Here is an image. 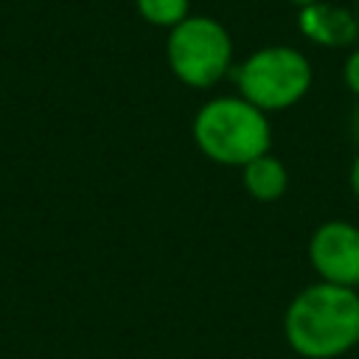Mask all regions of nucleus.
I'll use <instances>...</instances> for the list:
<instances>
[{"label":"nucleus","mask_w":359,"mask_h":359,"mask_svg":"<svg viewBox=\"0 0 359 359\" xmlns=\"http://www.w3.org/2000/svg\"><path fill=\"white\" fill-rule=\"evenodd\" d=\"M309 258L325 283H359V227L351 222H325L309 241Z\"/></svg>","instance_id":"39448f33"},{"label":"nucleus","mask_w":359,"mask_h":359,"mask_svg":"<svg viewBox=\"0 0 359 359\" xmlns=\"http://www.w3.org/2000/svg\"><path fill=\"white\" fill-rule=\"evenodd\" d=\"M294 6H300V8H306V6H311V3H320V0H292Z\"/></svg>","instance_id":"9b49d317"},{"label":"nucleus","mask_w":359,"mask_h":359,"mask_svg":"<svg viewBox=\"0 0 359 359\" xmlns=\"http://www.w3.org/2000/svg\"><path fill=\"white\" fill-rule=\"evenodd\" d=\"M356 20H359V17H356Z\"/></svg>","instance_id":"ddd939ff"},{"label":"nucleus","mask_w":359,"mask_h":359,"mask_svg":"<svg viewBox=\"0 0 359 359\" xmlns=\"http://www.w3.org/2000/svg\"><path fill=\"white\" fill-rule=\"evenodd\" d=\"M269 121L247 98L208 101L194 118V140L205 157L222 165H247L269 151Z\"/></svg>","instance_id":"f03ea898"},{"label":"nucleus","mask_w":359,"mask_h":359,"mask_svg":"<svg viewBox=\"0 0 359 359\" xmlns=\"http://www.w3.org/2000/svg\"><path fill=\"white\" fill-rule=\"evenodd\" d=\"M345 84L351 87V93H356L359 95V48L348 56V62H345Z\"/></svg>","instance_id":"1a4fd4ad"},{"label":"nucleus","mask_w":359,"mask_h":359,"mask_svg":"<svg viewBox=\"0 0 359 359\" xmlns=\"http://www.w3.org/2000/svg\"><path fill=\"white\" fill-rule=\"evenodd\" d=\"M300 31L325 45V48H339V45H351L359 36V20L339 6H328V3H311L306 8H300Z\"/></svg>","instance_id":"423d86ee"},{"label":"nucleus","mask_w":359,"mask_h":359,"mask_svg":"<svg viewBox=\"0 0 359 359\" xmlns=\"http://www.w3.org/2000/svg\"><path fill=\"white\" fill-rule=\"evenodd\" d=\"M135 6H137V14L146 22L174 28L177 22H182L188 17L191 0H135Z\"/></svg>","instance_id":"6e6552de"},{"label":"nucleus","mask_w":359,"mask_h":359,"mask_svg":"<svg viewBox=\"0 0 359 359\" xmlns=\"http://www.w3.org/2000/svg\"><path fill=\"white\" fill-rule=\"evenodd\" d=\"M356 137H359V112H356Z\"/></svg>","instance_id":"f8f14e48"},{"label":"nucleus","mask_w":359,"mask_h":359,"mask_svg":"<svg viewBox=\"0 0 359 359\" xmlns=\"http://www.w3.org/2000/svg\"><path fill=\"white\" fill-rule=\"evenodd\" d=\"M241 98H247L261 112L286 109L297 104L311 87L309 59L286 45H272L255 50L236 73Z\"/></svg>","instance_id":"7ed1b4c3"},{"label":"nucleus","mask_w":359,"mask_h":359,"mask_svg":"<svg viewBox=\"0 0 359 359\" xmlns=\"http://www.w3.org/2000/svg\"><path fill=\"white\" fill-rule=\"evenodd\" d=\"M168 65L171 73L188 87L216 84L233 59V42L227 28L213 17H185L168 34Z\"/></svg>","instance_id":"20e7f679"},{"label":"nucleus","mask_w":359,"mask_h":359,"mask_svg":"<svg viewBox=\"0 0 359 359\" xmlns=\"http://www.w3.org/2000/svg\"><path fill=\"white\" fill-rule=\"evenodd\" d=\"M289 174L283 168L280 160H275L269 151L255 157L252 163L244 165V188L250 191V196H255L258 202H272L286 191Z\"/></svg>","instance_id":"0eeeda50"},{"label":"nucleus","mask_w":359,"mask_h":359,"mask_svg":"<svg viewBox=\"0 0 359 359\" xmlns=\"http://www.w3.org/2000/svg\"><path fill=\"white\" fill-rule=\"evenodd\" d=\"M283 334L306 359H337L359 342V294L351 286H306L286 309Z\"/></svg>","instance_id":"f257e3e1"},{"label":"nucleus","mask_w":359,"mask_h":359,"mask_svg":"<svg viewBox=\"0 0 359 359\" xmlns=\"http://www.w3.org/2000/svg\"><path fill=\"white\" fill-rule=\"evenodd\" d=\"M351 188H353V194L359 196V157H356L353 165H351Z\"/></svg>","instance_id":"9d476101"}]
</instances>
